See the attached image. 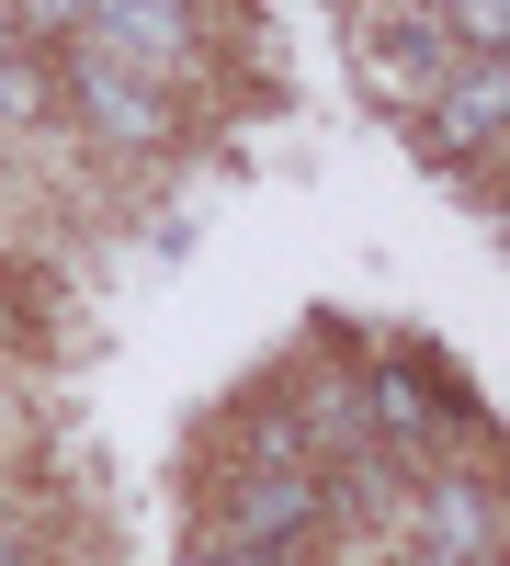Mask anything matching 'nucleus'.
Masks as SVG:
<instances>
[{
    "label": "nucleus",
    "mask_w": 510,
    "mask_h": 566,
    "mask_svg": "<svg viewBox=\"0 0 510 566\" xmlns=\"http://www.w3.org/2000/svg\"><path fill=\"white\" fill-rule=\"evenodd\" d=\"M499 114H510V69L499 57H466V80H431L420 91V148L488 170L499 159Z\"/></svg>",
    "instance_id": "nucleus-1"
},
{
    "label": "nucleus",
    "mask_w": 510,
    "mask_h": 566,
    "mask_svg": "<svg viewBox=\"0 0 510 566\" xmlns=\"http://www.w3.org/2000/svg\"><path fill=\"white\" fill-rule=\"evenodd\" d=\"M69 80H80L69 103H80L91 125H103L114 148H159V136H170V103H159V80H148V69H125V57H103V45H91V34H80Z\"/></svg>",
    "instance_id": "nucleus-2"
},
{
    "label": "nucleus",
    "mask_w": 510,
    "mask_h": 566,
    "mask_svg": "<svg viewBox=\"0 0 510 566\" xmlns=\"http://www.w3.org/2000/svg\"><path fill=\"white\" fill-rule=\"evenodd\" d=\"M318 522V476H306V464L295 453H261V476L239 488V499H227V533H239V544H284V533H306Z\"/></svg>",
    "instance_id": "nucleus-3"
},
{
    "label": "nucleus",
    "mask_w": 510,
    "mask_h": 566,
    "mask_svg": "<svg viewBox=\"0 0 510 566\" xmlns=\"http://www.w3.org/2000/svg\"><path fill=\"white\" fill-rule=\"evenodd\" d=\"M363 69H375V91L420 103V91L443 80V23H431V12H408V23H375V34H363Z\"/></svg>",
    "instance_id": "nucleus-4"
},
{
    "label": "nucleus",
    "mask_w": 510,
    "mask_h": 566,
    "mask_svg": "<svg viewBox=\"0 0 510 566\" xmlns=\"http://www.w3.org/2000/svg\"><path fill=\"white\" fill-rule=\"evenodd\" d=\"M443 45H466V57H510V0H431Z\"/></svg>",
    "instance_id": "nucleus-5"
},
{
    "label": "nucleus",
    "mask_w": 510,
    "mask_h": 566,
    "mask_svg": "<svg viewBox=\"0 0 510 566\" xmlns=\"http://www.w3.org/2000/svg\"><path fill=\"white\" fill-rule=\"evenodd\" d=\"M23 34H80V0H12Z\"/></svg>",
    "instance_id": "nucleus-6"
},
{
    "label": "nucleus",
    "mask_w": 510,
    "mask_h": 566,
    "mask_svg": "<svg viewBox=\"0 0 510 566\" xmlns=\"http://www.w3.org/2000/svg\"><path fill=\"white\" fill-rule=\"evenodd\" d=\"M0 57H23V23H12V0H0Z\"/></svg>",
    "instance_id": "nucleus-7"
},
{
    "label": "nucleus",
    "mask_w": 510,
    "mask_h": 566,
    "mask_svg": "<svg viewBox=\"0 0 510 566\" xmlns=\"http://www.w3.org/2000/svg\"><path fill=\"white\" fill-rule=\"evenodd\" d=\"M408 12H431V0H408Z\"/></svg>",
    "instance_id": "nucleus-8"
},
{
    "label": "nucleus",
    "mask_w": 510,
    "mask_h": 566,
    "mask_svg": "<svg viewBox=\"0 0 510 566\" xmlns=\"http://www.w3.org/2000/svg\"><path fill=\"white\" fill-rule=\"evenodd\" d=\"M170 12H181V0H170Z\"/></svg>",
    "instance_id": "nucleus-9"
},
{
    "label": "nucleus",
    "mask_w": 510,
    "mask_h": 566,
    "mask_svg": "<svg viewBox=\"0 0 510 566\" xmlns=\"http://www.w3.org/2000/svg\"><path fill=\"white\" fill-rule=\"evenodd\" d=\"M477 566H488V555H477Z\"/></svg>",
    "instance_id": "nucleus-10"
}]
</instances>
